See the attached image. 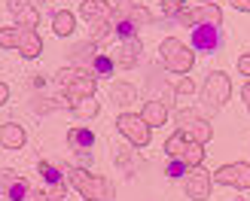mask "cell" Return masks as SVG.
Segmentation results:
<instances>
[{
	"mask_svg": "<svg viewBox=\"0 0 250 201\" xmlns=\"http://www.w3.org/2000/svg\"><path fill=\"white\" fill-rule=\"evenodd\" d=\"M67 183L85 201H113V186H110V180L101 177V174H89L85 168H70Z\"/></svg>",
	"mask_w": 250,
	"mask_h": 201,
	"instance_id": "obj_1",
	"label": "cell"
},
{
	"mask_svg": "<svg viewBox=\"0 0 250 201\" xmlns=\"http://www.w3.org/2000/svg\"><path fill=\"white\" fill-rule=\"evenodd\" d=\"M159 55H162V64H165L171 73H189L192 64H195V52L186 43L174 40V37L159 46Z\"/></svg>",
	"mask_w": 250,
	"mask_h": 201,
	"instance_id": "obj_2",
	"label": "cell"
},
{
	"mask_svg": "<svg viewBox=\"0 0 250 201\" xmlns=\"http://www.w3.org/2000/svg\"><path fill=\"white\" fill-rule=\"evenodd\" d=\"M177 21L186 24V28H195V24H214L220 28L223 24V9L217 3H202V6H192V9H180L177 12Z\"/></svg>",
	"mask_w": 250,
	"mask_h": 201,
	"instance_id": "obj_3",
	"label": "cell"
},
{
	"mask_svg": "<svg viewBox=\"0 0 250 201\" xmlns=\"http://www.w3.org/2000/svg\"><path fill=\"white\" fill-rule=\"evenodd\" d=\"M202 95H205V100H208L214 110H220L223 104H226L229 95H232V80L226 77V70H214V73H210V77L205 80Z\"/></svg>",
	"mask_w": 250,
	"mask_h": 201,
	"instance_id": "obj_4",
	"label": "cell"
},
{
	"mask_svg": "<svg viewBox=\"0 0 250 201\" xmlns=\"http://www.w3.org/2000/svg\"><path fill=\"white\" fill-rule=\"evenodd\" d=\"M210 186H214V174H208L202 165L186 171L183 189H186V195H189L192 201H208L210 198Z\"/></svg>",
	"mask_w": 250,
	"mask_h": 201,
	"instance_id": "obj_5",
	"label": "cell"
},
{
	"mask_svg": "<svg viewBox=\"0 0 250 201\" xmlns=\"http://www.w3.org/2000/svg\"><path fill=\"white\" fill-rule=\"evenodd\" d=\"M116 125L134 146H146L149 143V125L141 119V113H122V116L116 119Z\"/></svg>",
	"mask_w": 250,
	"mask_h": 201,
	"instance_id": "obj_6",
	"label": "cell"
},
{
	"mask_svg": "<svg viewBox=\"0 0 250 201\" xmlns=\"http://www.w3.org/2000/svg\"><path fill=\"white\" fill-rule=\"evenodd\" d=\"M214 180L220 186H235V189H250V165L247 161H232L214 171Z\"/></svg>",
	"mask_w": 250,
	"mask_h": 201,
	"instance_id": "obj_7",
	"label": "cell"
},
{
	"mask_svg": "<svg viewBox=\"0 0 250 201\" xmlns=\"http://www.w3.org/2000/svg\"><path fill=\"white\" fill-rule=\"evenodd\" d=\"M119 19L131 21L134 28H144V24H149V21H153V16H149V9H146L144 3H134V0H119V3L113 6V16H110V21H119Z\"/></svg>",
	"mask_w": 250,
	"mask_h": 201,
	"instance_id": "obj_8",
	"label": "cell"
},
{
	"mask_svg": "<svg viewBox=\"0 0 250 201\" xmlns=\"http://www.w3.org/2000/svg\"><path fill=\"white\" fill-rule=\"evenodd\" d=\"M220 43H223V34L214 24H195L192 28V46L198 52H217Z\"/></svg>",
	"mask_w": 250,
	"mask_h": 201,
	"instance_id": "obj_9",
	"label": "cell"
},
{
	"mask_svg": "<svg viewBox=\"0 0 250 201\" xmlns=\"http://www.w3.org/2000/svg\"><path fill=\"white\" fill-rule=\"evenodd\" d=\"M9 12L16 19V28H37L40 24V12L31 6V0H9Z\"/></svg>",
	"mask_w": 250,
	"mask_h": 201,
	"instance_id": "obj_10",
	"label": "cell"
},
{
	"mask_svg": "<svg viewBox=\"0 0 250 201\" xmlns=\"http://www.w3.org/2000/svg\"><path fill=\"white\" fill-rule=\"evenodd\" d=\"M16 49H19V55H24V58H37L43 52L40 34L31 31V28H16Z\"/></svg>",
	"mask_w": 250,
	"mask_h": 201,
	"instance_id": "obj_11",
	"label": "cell"
},
{
	"mask_svg": "<svg viewBox=\"0 0 250 201\" xmlns=\"http://www.w3.org/2000/svg\"><path fill=\"white\" fill-rule=\"evenodd\" d=\"M141 40L137 37H131V40H122L119 43V49L110 58H113V64H119V67H134L137 64V58H141Z\"/></svg>",
	"mask_w": 250,
	"mask_h": 201,
	"instance_id": "obj_12",
	"label": "cell"
},
{
	"mask_svg": "<svg viewBox=\"0 0 250 201\" xmlns=\"http://www.w3.org/2000/svg\"><path fill=\"white\" fill-rule=\"evenodd\" d=\"M92 95H95V77H92V70L83 73V77H77L70 85H64V100H67V107H70V100L92 98Z\"/></svg>",
	"mask_w": 250,
	"mask_h": 201,
	"instance_id": "obj_13",
	"label": "cell"
},
{
	"mask_svg": "<svg viewBox=\"0 0 250 201\" xmlns=\"http://www.w3.org/2000/svg\"><path fill=\"white\" fill-rule=\"evenodd\" d=\"M24 141H28V134L19 122H3L0 125V146L3 149H21Z\"/></svg>",
	"mask_w": 250,
	"mask_h": 201,
	"instance_id": "obj_14",
	"label": "cell"
},
{
	"mask_svg": "<svg viewBox=\"0 0 250 201\" xmlns=\"http://www.w3.org/2000/svg\"><path fill=\"white\" fill-rule=\"evenodd\" d=\"M113 16V6L107 0H83L80 3V19L85 21H98V19H110Z\"/></svg>",
	"mask_w": 250,
	"mask_h": 201,
	"instance_id": "obj_15",
	"label": "cell"
},
{
	"mask_svg": "<svg viewBox=\"0 0 250 201\" xmlns=\"http://www.w3.org/2000/svg\"><path fill=\"white\" fill-rule=\"evenodd\" d=\"M67 146L73 149V153H89V149L95 146V131L83 128V125L70 128V131H67Z\"/></svg>",
	"mask_w": 250,
	"mask_h": 201,
	"instance_id": "obj_16",
	"label": "cell"
},
{
	"mask_svg": "<svg viewBox=\"0 0 250 201\" xmlns=\"http://www.w3.org/2000/svg\"><path fill=\"white\" fill-rule=\"evenodd\" d=\"M141 119L149 125V128H159V125L168 122V107L162 100H146L144 110H141Z\"/></svg>",
	"mask_w": 250,
	"mask_h": 201,
	"instance_id": "obj_17",
	"label": "cell"
},
{
	"mask_svg": "<svg viewBox=\"0 0 250 201\" xmlns=\"http://www.w3.org/2000/svg\"><path fill=\"white\" fill-rule=\"evenodd\" d=\"M180 131H186V141H195V143H202V146L210 141V137H214V128H210V122H208V119H198V116H195L189 125H183Z\"/></svg>",
	"mask_w": 250,
	"mask_h": 201,
	"instance_id": "obj_18",
	"label": "cell"
},
{
	"mask_svg": "<svg viewBox=\"0 0 250 201\" xmlns=\"http://www.w3.org/2000/svg\"><path fill=\"white\" fill-rule=\"evenodd\" d=\"M67 55H70V61H77V67H80V64H92L95 55H98V46H95L92 40H83V43H77V46H70Z\"/></svg>",
	"mask_w": 250,
	"mask_h": 201,
	"instance_id": "obj_19",
	"label": "cell"
},
{
	"mask_svg": "<svg viewBox=\"0 0 250 201\" xmlns=\"http://www.w3.org/2000/svg\"><path fill=\"white\" fill-rule=\"evenodd\" d=\"M73 28H77V16H73L70 9H58L55 16H52V31L58 37H70Z\"/></svg>",
	"mask_w": 250,
	"mask_h": 201,
	"instance_id": "obj_20",
	"label": "cell"
},
{
	"mask_svg": "<svg viewBox=\"0 0 250 201\" xmlns=\"http://www.w3.org/2000/svg\"><path fill=\"white\" fill-rule=\"evenodd\" d=\"M110 100L128 110V107L134 104V100H137V92H134V85H128V82H113V89H110Z\"/></svg>",
	"mask_w": 250,
	"mask_h": 201,
	"instance_id": "obj_21",
	"label": "cell"
},
{
	"mask_svg": "<svg viewBox=\"0 0 250 201\" xmlns=\"http://www.w3.org/2000/svg\"><path fill=\"white\" fill-rule=\"evenodd\" d=\"M180 161L186 168H198L205 161V146L202 143H195V141H186V146H183V153H180Z\"/></svg>",
	"mask_w": 250,
	"mask_h": 201,
	"instance_id": "obj_22",
	"label": "cell"
},
{
	"mask_svg": "<svg viewBox=\"0 0 250 201\" xmlns=\"http://www.w3.org/2000/svg\"><path fill=\"white\" fill-rule=\"evenodd\" d=\"M70 110L77 113L80 119H92V116H98V110H101V100H95V95L80 98V100H70Z\"/></svg>",
	"mask_w": 250,
	"mask_h": 201,
	"instance_id": "obj_23",
	"label": "cell"
},
{
	"mask_svg": "<svg viewBox=\"0 0 250 201\" xmlns=\"http://www.w3.org/2000/svg\"><path fill=\"white\" fill-rule=\"evenodd\" d=\"M113 34V21L110 19H98V21H89V40L98 43V40H107Z\"/></svg>",
	"mask_w": 250,
	"mask_h": 201,
	"instance_id": "obj_24",
	"label": "cell"
},
{
	"mask_svg": "<svg viewBox=\"0 0 250 201\" xmlns=\"http://www.w3.org/2000/svg\"><path fill=\"white\" fill-rule=\"evenodd\" d=\"M183 146H186V131H174L168 141H165V153L171 156V159H180V153H183Z\"/></svg>",
	"mask_w": 250,
	"mask_h": 201,
	"instance_id": "obj_25",
	"label": "cell"
},
{
	"mask_svg": "<svg viewBox=\"0 0 250 201\" xmlns=\"http://www.w3.org/2000/svg\"><path fill=\"white\" fill-rule=\"evenodd\" d=\"M31 192H34V189H31V183L24 180V177H19L16 183H12V189L6 192V198H9V201H28Z\"/></svg>",
	"mask_w": 250,
	"mask_h": 201,
	"instance_id": "obj_26",
	"label": "cell"
},
{
	"mask_svg": "<svg viewBox=\"0 0 250 201\" xmlns=\"http://www.w3.org/2000/svg\"><path fill=\"white\" fill-rule=\"evenodd\" d=\"M113 67H116V64H113V58H110L107 52H98L95 61H92V70L98 73V77H110V73H113Z\"/></svg>",
	"mask_w": 250,
	"mask_h": 201,
	"instance_id": "obj_27",
	"label": "cell"
},
{
	"mask_svg": "<svg viewBox=\"0 0 250 201\" xmlns=\"http://www.w3.org/2000/svg\"><path fill=\"white\" fill-rule=\"evenodd\" d=\"M83 73H89V70H85V67H61V70L55 73V82L64 89V85H70L77 77H83Z\"/></svg>",
	"mask_w": 250,
	"mask_h": 201,
	"instance_id": "obj_28",
	"label": "cell"
},
{
	"mask_svg": "<svg viewBox=\"0 0 250 201\" xmlns=\"http://www.w3.org/2000/svg\"><path fill=\"white\" fill-rule=\"evenodd\" d=\"M40 174H43V180H46L49 186H58V183H61V171H58L55 165H49V161H40Z\"/></svg>",
	"mask_w": 250,
	"mask_h": 201,
	"instance_id": "obj_29",
	"label": "cell"
},
{
	"mask_svg": "<svg viewBox=\"0 0 250 201\" xmlns=\"http://www.w3.org/2000/svg\"><path fill=\"white\" fill-rule=\"evenodd\" d=\"M186 171H189V168H186L180 159H171V161H168V168H165V174H168L171 180H177V177H186Z\"/></svg>",
	"mask_w": 250,
	"mask_h": 201,
	"instance_id": "obj_30",
	"label": "cell"
},
{
	"mask_svg": "<svg viewBox=\"0 0 250 201\" xmlns=\"http://www.w3.org/2000/svg\"><path fill=\"white\" fill-rule=\"evenodd\" d=\"M16 180H19V174H16V171H9V168H6V171H0V195H6V192L12 189V183H16Z\"/></svg>",
	"mask_w": 250,
	"mask_h": 201,
	"instance_id": "obj_31",
	"label": "cell"
},
{
	"mask_svg": "<svg viewBox=\"0 0 250 201\" xmlns=\"http://www.w3.org/2000/svg\"><path fill=\"white\" fill-rule=\"evenodd\" d=\"M0 46L16 49V28H0Z\"/></svg>",
	"mask_w": 250,
	"mask_h": 201,
	"instance_id": "obj_32",
	"label": "cell"
},
{
	"mask_svg": "<svg viewBox=\"0 0 250 201\" xmlns=\"http://www.w3.org/2000/svg\"><path fill=\"white\" fill-rule=\"evenodd\" d=\"M183 6H186V0H162V12L165 16H177Z\"/></svg>",
	"mask_w": 250,
	"mask_h": 201,
	"instance_id": "obj_33",
	"label": "cell"
},
{
	"mask_svg": "<svg viewBox=\"0 0 250 201\" xmlns=\"http://www.w3.org/2000/svg\"><path fill=\"white\" fill-rule=\"evenodd\" d=\"M174 92H177V95H192V92H195V82H192L189 77H183L177 85H174Z\"/></svg>",
	"mask_w": 250,
	"mask_h": 201,
	"instance_id": "obj_34",
	"label": "cell"
},
{
	"mask_svg": "<svg viewBox=\"0 0 250 201\" xmlns=\"http://www.w3.org/2000/svg\"><path fill=\"white\" fill-rule=\"evenodd\" d=\"M238 70H241V77H250V55L238 58Z\"/></svg>",
	"mask_w": 250,
	"mask_h": 201,
	"instance_id": "obj_35",
	"label": "cell"
},
{
	"mask_svg": "<svg viewBox=\"0 0 250 201\" xmlns=\"http://www.w3.org/2000/svg\"><path fill=\"white\" fill-rule=\"evenodd\" d=\"M229 3L235 9H241V12H250V0H229Z\"/></svg>",
	"mask_w": 250,
	"mask_h": 201,
	"instance_id": "obj_36",
	"label": "cell"
},
{
	"mask_svg": "<svg viewBox=\"0 0 250 201\" xmlns=\"http://www.w3.org/2000/svg\"><path fill=\"white\" fill-rule=\"evenodd\" d=\"M6 100H9V85H6V82H0V107H3Z\"/></svg>",
	"mask_w": 250,
	"mask_h": 201,
	"instance_id": "obj_37",
	"label": "cell"
},
{
	"mask_svg": "<svg viewBox=\"0 0 250 201\" xmlns=\"http://www.w3.org/2000/svg\"><path fill=\"white\" fill-rule=\"evenodd\" d=\"M241 98H244V104H247V110H250V80L244 82V89H241Z\"/></svg>",
	"mask_w": 250,
	"mask_h": 201,
	"instance_id": "obj_38",
	"label": "cell"
},
{
	"mask_svg": "<svg viewBox=\"0 0 250 201\" xmlns=\"http://www.w3.org/2000/svg\"><path fill=\"white\" fill-rule=\"evenodd\" d=\"M247 55H250V49H247Z\"/></svg>",
	"mask_w": 250,
	"mask_h": 201,
	"instance_id": "obj_39",
	"label": "cell"
}]
</instances>
